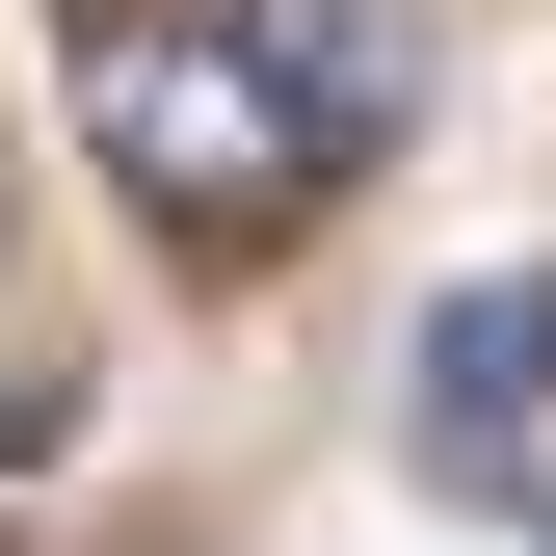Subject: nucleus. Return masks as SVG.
Instances as JSON below:
<instances>
[{"mask_svg":"<svg viewBox=\"0 0 556 556\" xmlns=\"http://www.w3.org/2000/svg\"><path fill=\"white\" fill-rule=\"evenodd\" d=\"M80 160L186 265L344 213L397 160V0H80Z\"/></svg>","mask_w":556,"mask_h":556,"instance_id":"nucleus-1","label":"nucleus"},{"mask_svg":"<svg viewBox=\"0 0 556 556\" xmlns=\"http://www.w3.org/2000/svg\"><path fill=\"white\" fill-rule=\"evenodd\" d=\"M530 397H556V265L425 318V477H530Z\"/></svg>","mask_w":556,"mask_h":556,"instance_id":"nucleus-2","label":"nucleus"},{"mask_svg":"<svg viewBox=\"0 0 556 556\" xmlns=\"http://www.w3.org/2000/svg\"><path fill=\"white\" fill-rule=\"evenodd\" d=\"M53 425H80V371H0V451H53Z\"/></svg>","mask_w":556,"mask_h":556,"instance_id":"nucleus-3","label":"nucleus"}]
</instances>
